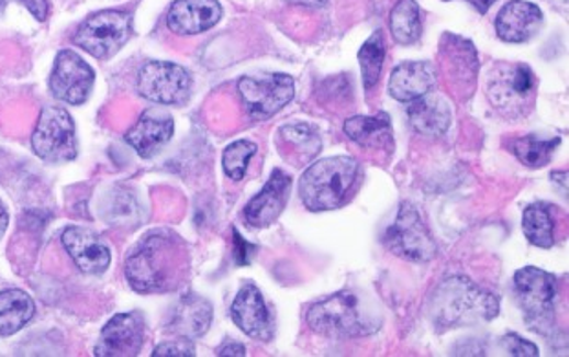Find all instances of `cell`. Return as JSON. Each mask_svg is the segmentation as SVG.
Wrapping results in <instances>:
<instances>
[{"instance_id":"6da1fadb","label":"cell","mask_w":569,"mask_h":357,"mask_svg":"<svg viewBox=\"0 0 569 357\" xmlns=\"http://www.w3.org/2000/svg\"><path fill=\"white\" fill-rule=\"evenodd\" d=\"M189 249L180 235L158 230L143 236L132 247L125 263V275L132 290L140 293L172 291L186 279Z\"/></svg>"},{"instance_id":"7a4b0ae2","label":"cell","mask_w":569,"mask_h":357,"mask_svg":"<svg viewBox=\"0 0 569 357\" xmlns=\"http://www.w3.org/2000/svg\"><path fill=\"white\" fill-rule=\"evenodd\" d=\"M427 310L434 328L447 332L493 321L500 313V299L467 277H449L433 291Z\"/></svg>"},{"instance_id":"3957f363","label":"cell","mask_w":569,"mask_h":357,"mask_svg":"<svg viewBox=\"0 0 569 357\" xmlns=\"http://www.w3.org/2000/svg\"><path fill=\"white\" fill-rule=\"evenodd\" d=\"M310 328L326 337H365L381 328L378 310L367 297L343 290L315 302L306 313Z\"/></svg>"},{"instance_id":"277c9868","label":"cell","mask_w":569,"mask_h":357,"mask_svg":"<svg viewBox=\"0 0 569 357\" xmlns=\"http://www.w3.org/2000/svg\"><path fill=\"white\" fill-rule=\"evenodd\" d=\"M359 180V164L352 156L319 159L302 172L299 197L308 211L321 213L343 205Z\"/></svg>"},{"instance_id":"5b68a950","label":"cell","mask_w":569,"mask_h":357,"mask_svg":"<svg viewBox=\"0 0 569 357\" xmlns=\"http://www.w3.org/2000/svg\"><path fill=\"white\" fill-rule=\"evenodd\" d=\"M513 291L527 326L549 337L555 332V310L559 299L557 277L537 266H526L513 277Z\"/></svg>"},{"instance_id":"8992f818","label":"cell","mask_w":569,"mask_h":357,"mask_svg":"<svg viewBox=\"0 0 569 357\" xmlns=\"http://www.w3.org/2000/svg\"><path fill=\"white\" fill-rule=\"evenodd\" d=\"M132 37L131 13L120 10H104L88 16L82 22L76 35L74 44L85 49L96 59H110L118 54Z\"/></svg>"},{"instance_id":"52a82bcc","label":"cell","mask_w":569,"mask_h":357,"mask_svg":"<svg viewBox=\"0 0 569 357\" xmlns=\"http://www.w3.org/2000/svg\"><path fill=\"white\" fill-rule=\"evenodd\" d=\"M384 244L394 255L411 263H431L438 255V242L420 211L409 202L401 203L394 224L384 233Z\"/></svg>"},{"instance_id":"ba28073f","label":"cell","mask_w":569,"mask_h":357,"mask_svg":"<svg viewBox=\"0 0 569 357\" xmlns=\"http://www.w3.org/2000/svg\"><path fill=\"white\" fill-rule=\"evenodd\" d=\"M535 92L537 79L527 65H500L489 77V101L494 109L510 118L527 114Z\"/></svg>"},{"instance_id":"9c48e42d","label":"cell","mask_w":569,"mask_h":357,"mask_svg":"<svg viewBox=\"0 0 569 357\" xmlns=\"http://www.w3.org/2000/svg\"><path fill=\"white\" fill-rule=\"evenodd\" d=\"M33 153L48 164H66L76 159V125L68 110L46 107L38 115L32 134Z\"/></svg>"},{"instance_id":"30bf717a","label":"cell","mask_w":569,"mask_h":357,"mask_svg":"<svg viewBox=\"0 0 569 357\" xmlns=\"http://www.w3.org/2000/svg\"><path fill=\"white\" fill-rule=\"evenodd\" d=\"M238 93L253 120H268L295 98V81L288 74L246 76L238 81Z\"/></svg>"},{"instance_id":"8fae6325","label":"cell","mask_w":569,"mask_h":357,"mask_svg":"<svg viewBox=\"0 0 569 357\" xmlns=\"http://www.w3.org/2000/svg\"><path fill=\"white\" fill-rule=\"evenodd\" d=\"M191 76L183 66L150 60L137 74V93L158 104H183L191 98Z\"/></svg>"},{"instance_id":"7c38bea8","label":"cell","mask_w":569,"mask_h":357,"mask_svg":"<svg viewBox=\"0 0 569 357\" xmlns=\"http://www.w3.org/2000/svg\"><path fill=\"white\" fill-rule=\"evenodd\" d=\"M96 74L92 66L82 59L74 49H63L55 57L52 76H49V90L54 98L65 103L82 104L92 92Z\"/></svg>"},{"instance_id":"4fadbf2b","label":"cell","mask_w":569,"mask_h":357,"mask_svg":"<svg viewBox=\"0 0 569 357\" xmlns=\"http://www.w3.org/2000/svg\"><path fill=\"white\" fill-rule=\"evenodd\" d=\"M145 341V319L140 312L118 313L104 324L96 356L132 357L142 350Z\"/></svg>"},{"instance_id":"5bb4252c","label":"cell","mask_w":569,"mask_h":357,"mask_svg":"<svg viewBox=\"0 0 569 357\" xmlns=\"http://www.w3.org/2000/svg\"><path fill=\"white\" fill-rule=\"evenodd\" d=\"M231 319L244 334L253 339L271 341L275 335L274 317L264 301L263 291L247 282L236 293L231 304Z\"/></svg>"},{"instance_id":"9a60e30c","label":"cell","mask_w":569,"mask_h":357,"mask_svg":"<svg viewBox=\"0 0 569 357\" xmlns=\"http://www.w3.org/2000/svg\"><path fill=\"white\" fill-rule=\"evenodd\" d=\"M175 134V120L167 110L153 107L145 110L136 125L126 132V143L136 150L142 158H154Z\"/></svg>"},{"instance_id":"2e32d148","label":"cell","mask_w":569,"mask_h":357,"mask_svg":"<svg viewBox=\"0 0 569 357\" xmlns=\"http://www.w3.org/2000/svg\"><path fill=\"white\" fill-rule=\"evenodd\" d=\"M290 175H286L284 170L275 169L263 191L255 194L244 209L247 224L263 230L277 222L290 200Z\"/></svg>"},{"instance_id":"e0dca14e","label":"cell","mask_w":569,"mask_h":357,"mask_svg":"<svg viewBox=\"0 0 569 357\" xmlns=\"http://www.w3.org/2000/svg\"><path fill=\"white\" fill-rule=\"evenodd\" d=\"M544 13L527 0H511L499 11L494 27L504 43L521 44L532 41L543 27Z\"/></svg>"},{"instance_id":"ac0fdd59","label":"cell","mask_w":569,"mask_h":357,"mask_svg":"<svg viewBox=\"0 0 569 357\" xmlns=\"http://www.w3.org/2000/svg\"><path fill=\"white\" fill-rule=\"evenodd\" d=\"M63 246L82 274L101 275L110 266L109 246L87 227H68L63 233Z\"/></svg>"},{"instance_id":"d6986e66","label":"cell","mask_w":569,"mask_h":357,"mask_svg":"<svg viewBox=\"0 0 569 357\" xmlns=\"http://www.w3.org/2000/svg\"><path fill=\"white\" fill-rule=\"evenodd\" d=\"M219 0H176L167 13V27L176 35L209 32L222 19Z\"/></svg>"},{"instance_id":"ffe728a7","label":"cell","mask_w":569,"mask_h":357,"mask_svg":"<svg viewBox=\"0 0 569 357\" xmlns=\"http://www.w3.org/2000/svg\"><path fill=\"white\" fill-rule=\"evenodd\" d=\"M438 82V76L431 63L425 60H409L395 66L390 74L389 92L400 103H411L433 92Z\"/></svg>"},{"instance_id":"44dd1931","label":"cell","mask_w":569,"mask_h":357,"mask_svg":"<svg viewBox=\"0 0 569 357\" xmlns=\"http://www.w3.org/2000/svg\"><path fill=\"white\" fill-rule=\"evenodd\" d=\"M406 115L412 129L427 137L444 136L453 123V109L449 101L431 92L416 101H411Z\"/></svg>"},{"instance_id":"7402d4cb","label":"cell","mask_w":569,"mask_h":357,"mask_svg":"<svg viewBox=\"0 0 569 357\" xmlns=\"http://www.w3.org/2000/svg\"><path fill=\"white\" fill-rule=\"evenodd\" d=\"M213 323V306L200 295L181 297L169 321V330L178 337L197 339L208 332Z\"/></svg>"},{"instance_id":"603a6c76","label":"cell","mask_w":569,"mask_h":357,"mask_svg":"<svg viewBox=\"0 0 569 357\" xmlns=\"http://www.w3.org/2000/svg\"><path fill=\"white\" fill-rule=\"evenodd\" d=\"M345 134L365 148H392V121L389 114L354 115L345 121Z\"/></svg>"},{"instance_id":"cb8c5ba5","label":"cell","mask_w":569,"mask_h":357,"mask_svg":"<svg viewBox=\"0 0 569 357\" xmlns=\"http://www.w3.org/2000/svg\"><path fill=\"white\" fill-rule=\"evenodd\" d=\"M35 304L21 290L0 291V335H13L32 321Z\"/></svg>"},{"instance_id":"d4e9b609","label":"cell","mask_w":569,"mask_h":357,"mask_svg":"<svg viewBox=\"0 0 569 357\" xmlns=\"http://www.w3.org/2000/svg\"><path fill=\"white\" fill-rule=\"evenodd\" d=\"M522 230L533 246L549 249L555 246V222L548 203H532L522 214Z\"/></svg>"},{"instance_id":"484cf974","label":"cell","mask_w":569,"mask_h":357,"mask_svg":"<svg viewBox=\"0 0 569 357\" xmlns=\"http://www.w3.org/2000/svg\"><path fill=\"white\" fill-rule=\"evenodd\" d=\"M390 32L395 43L414 44L420 41L423 33L420 5L416 0H400L390 13Z\"/></svg>"},{"instance_id":"4316f807","label":"cell","mask_w":569,"mask_h":357,"mask_svg":"<svg viewBox=\"0 0 569 357\" xmlns=\"http://www.w3.org/2000/svg\"><path fill=\"white\" fill-rule=\"evenodd\" d=\"M559 145L560 137H540L537 134H529L515 140L511 150L522 165H526L529 169H540L551 161Z\"/></svg>"},{"instance_id":"83f0119b","label":"cell","mask_w":569,"mask_h":357,"mask_svg":"<svg viewBox=\"0 0 569 357\" xmlns=\"http://www.w3.org/2000/svg\"><path fill=\"white\" fill-rule=\"evenodd\" d=\"M359 66H361L362 87L365 90H372L379 82L384 60V37L381 32H373L372 37L362 44L359 49Z\"/></svg>"},{"instance_id":"f1b7e54d","label":"cell","mask_w":569,"mask_h":357,"mask_svg":"<svg viewBox=\"0 0 569 357\" xmlns=\"http://www.w3.org/2000/svg\"><path fill=\"white\" fill-rule=\"evenodd\" d=\"M279 137L288 147H293L291 150L295 153L297 158L301 159L313 158L323 147L319 132L306 123L282 126L279 131Z\"/></svg>"},{"instance_id":"f546056e","label":"cell","mask_w":569,"mask_h":357,"mask_svg":"<svg viewBox=\"0 0 569 357\" xmlns=\"http://www.w3.org/2000/svg\"><path fill=\"white\" fill-rule=\"evenodd\" d=\"M257 154V145L249 140L231 143L222 154V167L231 180L241 181L246 176L253 156Z\"/></svg>"},{"instance_id":"4dcf8cb0","label":"cell","mask_w":569,"mask_h":357,"mask_svg":"<svg viewBox=\"0 0 569 357\" xmlns=\"http://www.w3.org/2000/svg\"><path fill=\"white\" fill-rule=\"evenodd\" d=\"M197 348L192 345L191 339L187 337H178V339L167 341L156 346L153 352L154 357H192Z\"/></svg>"},{"instance_id":"1f68e13d","label":"cell","mask_w":569,"mask_h":357,"mask_svg":"<svg viewBox=\"0 0 569 357\" xmlns=\"http://www.w3.org/2000/svg\"><path fill=\"white\" fill-rule=\"evenodd\" d=\"M502 346L510 356L515 357H537L538 346L532 341L524 339L518 334H505L502 337Z\"/></svg>"},{"instance_id":"d6a6232c","label":"cell","mask_w":569,"mask_h":357,"mask_svg":"<svg viewBox=\"0 0 569 357\" xmlns=\"http://www.w3.org/2000/svg\"><path fill=\"white\" fill-rule=\"evenodd\" d=\"M38 22L46 21L48 16V0H19Z\"/></svg>"},{"instance_id":"836d02e7","label":"cell","mask_w":569,"mask_h":357,"mask_svg":"<svg viewBox=\"0 0 569 357\" xmlns=\"http://www.w3.org/2000/svg\"><path fill=\"white\" fill-rule=\"evenodd\" d=\"M219 356L244 357L246 356V346L242 345V343H236V341H227V343L220 348Z\"/></svg>"},{"instance_id":"e575fe53","label":"cell","mask_w":569,"mask_h":357,"mask_svg":"<svg viewBox=\"0 0 569 357\" xmlns=\"http://www.w3.org/2000/svg\"><path fill=\"white\" fill-rule=\"evenodd\" d=\"M288 4L304 5V8H324L328 0H286Z\"/></svg>"},{"instance_id":"d590c367","label":"cell","mask_w":569,"mask_h":357,"mask_svg":"<svg viewBox=\"0 0 569 357\" xmlns=\"http://www.w3.org/2000/svg\"><path fill=\"white\" fill-rule=\"evenodd\" d=\"M466 2H471L475 8H477L478 13H488L489 8L497 2V0H466Z\"/></svg>"},{"instance_id":"8d00e7d4","label":"cell","mask_w":569,"mask_h":357,"mask_svg":"<svg viewBox=\"0 0 569 357\" xmlns=\"http://www.w3.org/2000/svg\"><path fill=\"white\" fill-rule=\"evenodd\" d=\"M8 213H5L4 205L0 203V238H2V235L5 233V227H8Z\"/></svg>"},{"instance_id":"74e56055","label":"cell","mask_w":569,"mask_h":357,"mask_svg":"<svg viewBox=\"0 0 569 357\" xmlns=\"http://www.w3.org/2000/svg\"><path fill=\"white\" fill-rule=\"evenodd\" d=\"M5 0H0V13L4 11Z\"/></svg>"}]
</instances>
